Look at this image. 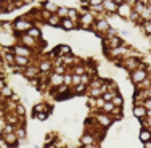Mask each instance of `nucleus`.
<instances>
[{
  "mask_svg": "<svg viewBox=\"0 0 151 148\" xmlns=\"http://www.w3.org/2000/svg\"><path fill=\"white\" fill-rule=\"evenodd\" d=\"M32 27H34V23L29 19L27 16H19L13 21V29H15L16 35H21V34H27Z\"/></svg>",
  "mask_w": 151,
  "mask_h": 148,
  "instance_id": "1",
  "label": "nucleus"
},
{
  "mask_svg": "<svg viewBox=\"0 0 151 148\" xmlns=\"http://www.w3.org/2000/svg\"><path fill=\"white\" fill-rule=\"evenodd\" d=\"M150 77V74H148V68H140V69H137L134 71V73H130V82L135 85H140L142 82H145L146 79Z\"/></svg>",
  "mask_w": 151,
  "mask_h": 148,
  "instance_id": "2",
  "label": "nucleus"
},
{
  "mask_svg": "<svg viewBox=\"0 0 151 148\" xmlns=\"http://www.w3.org/2000/svg\"><path fill=\"white\" fill-rule=\"evenodd\" d=\"M111 29V24H109V21L105 19V18H100V19H96L95 21V24H93V32H95L98 37H101L103 34H106L108 31Z\"/></svg>",
  "mask_w": 151,
  "mask_h": 148,
  "instance_id": "3",
  "label": "nucleus"
},
{
  "mask_svg": "<svg viewBox=\"0 0 151 148\" xmlns=\"http://www.w3.org/2000/svg\"><path fill=\"white\" fill-rule=\"evenodd\" d=\"M93 21H95V16H93V13L90 10H87V12H82L81 15V27L85 31H92L93 29Z\"/></svg>",
  "mask_w": 151,
  "mask_h": 148,
  "instance_id": "4",
  "label": "nucleus"
},
{
  "mask_svg": "<svg viewBox=\"0 0 151 148\" xmlns=\"http://www.w3.org/2000/svg\"><path fill=\"white\" fill-rule=\"evenodd\" d=\"M93 116H95V121L98 122V124L101 126L103 129H108V127H109V126L114 122V118L111 116V114L103 113V111H96V113L93 114Z\"/></svg>",
  "mask_w": 151,
  "mask_h": 148,
  "instance_id": "5",
  "label": "nucleus"
},
{
  "mask_svg": "<svg viewBox=\"0 0 151 148\" xmlns=\"http://www.w3.org/2000/svg\"><path fill=\"white\" fill-rule=\"evenodd\" d=\"M18 37H19V44L21 45L27 47V48H31V50L37 48L39 40H37V39H34V37H31L29 34H21V35H18Z\"/></svg>",
  "mask_w": 151,
  "mask_h": 148,
  "instance_id": "6",
  "label": "nucleus"
},
{
  "mask_svg": "<svg viewBox=\"0 0 151 148\" xmlns=\"http://www.w3.org/2000/svg\"><path fill=\"white\" fill-rule=\"evenodd\" d=\"M32 52H34V50L27 48V47H24V45H21V44H16V45L12 48V53H13V55H16V56H24V58H31Z\"/></svg>",
  "mask_w": 151,
  "mask_h": 148,
  "instance_id": "7",
  "label": "nucleus"
},
{
  "mask_svg": "<svg viewBox=\"0 0 151 148\" xmlns=\"http://www.w3.org/2000/svg\"><path fill=\"white\" fill-rule=\"evenodd\" d=\"M103 8L108 16H114L117 15V10H119V2H113V0H105L103 2Z\"/></svg>",
  "mask_w": 151,
  "mask_h": 148,
  "instance_id": "8",
  "label": "nucleus"
},
{
  "mask_svg": "<svg viewBox=\"0 0 151 148\" xmlns=\"http://www.w3.org/2000/svg\"><path fill=\"white\" fill-rule=\"evenodd\" d=\"M48 85L52 89H58V87H61V85H64V76L52 73L48 76Z\"/></svg>",
  "mask_w": 151,
  "mask_h": 148,
  "instance_id": "9",
  "label": "nucleus"
},
{
  "mask_svg": "<svg viewBox=\"0 0 151 148\" xmlns=\"http://www.w3.org/2000/svg\"><path fill=\"white\" fill-rule=\"evenodd\" d=\"M79 143H81L82 147H87V145H95V143H100V140L96 139L93 134H88V132H85L84 135L79 139Z\"/></svg>",
  "mask_w": 151,
  "mask_h": 148,
  "instance_id": "10",
  "label": "nucleus"
},
{
  "mask_svg": "<svg viewBox=\"0 0 151 148\" xmlns=\"http://www.w3.org/2000/svg\"><path fill=\"white\" fill-rule=\"evenodd\" d=\"M53 108L48 106L47 103H35L34 105V111H32V114H39V113H47V114H52Z\"/></svg>",
  "mask_w": 151,
  "mask_h": 148,
  "instance_id": "11",
  "label": "nucleus"
},
{
  "mask_svg": "<svg viewBox=\"0 0 151 148\" xmlns=\"http://www.w3.org/2000/svg\"><path fill=\"white\" fill-rule=\"evenodd\" d=\"M132 113H134V116L138 119V121H142V119L146 118V108L143 106V105H134Z\"/></svg>",
  "mask_w": 151,
  "mask_h": 148,
  "instance_id": "12",
  "label": "nucleus"
},
{
  "mask_svg": "<svg viewBox=\"0 0 151 148\" xmlns=\"http://www.w3.org/2000/svg\"><path fill=\"white\" fill-rule=\"evenodd\" d=\"M39 73H40L39 66H35V64H31V66H27L26 69H24V77L37 79V77H39Z\"/></svg>",
  "mask_w": 151,
  "mask_h": 148,
  "instance_id": "13",
  "label": "nucleus"
},
{
  "mask_svg": "<svg viewBox=\"0 0 151 148\" xmlns=\"http://www.w3.org/2000/svg\"><path fill=\"white\" fill-rule=\"evenodd\" d=\"M40 10H45V12L52 13V15H56L58 10H60V6L56 5V3H53V2H44V3H40Z\"/></svg>",
  "mask_w": 151,
  "mask_h": 148,
  "instance_id": "14",
  "label": "nucleus"
},
{
  "mask_svg": "<svg viewBox=\"0 0 151 148\" xmlns=\"http://www.w3.org/2000/svg\"><path fill=\"white\" fill-rule=\"evenodd\" d=\"M56 50H58L60 58H64V56H71V55H73V50H71L69 45H58V47H56Z\"/></svg>",
  "mask_w": 151,
  "mask_h": 148,
  "instance_id": "15",
  "label": "nucleus"
},
{
  "mask_svg": "<svg viewBox=\"0 0 151 148\" xmlns=\"http://www.w3.org/2000/svg\"><path fill=\"white\" fill-rule=\"evenodd\" d=\"M61 29H64V31H73V29H76L77 27V24L74 23V21H71L69 18H66V19H63L61 21Z\"/></svg>",
  "mask_w": 151,
  "mask_h": 148,
  "instance_id": "16",
  "label": "nucleus"
},
{
  "mask_svg": "<svg viewBox=\"0 0 151 148\" xmlns=\"http://www.w3.org/2000/svg\"><path fill=\"white\" fill-rule=\"evenodd\" d=\"M138 139H140V142H143V143L150 142L151 140V131L150 129H142L140 134H138Z\"/></svg>",
  "mask_w": 151,
  "mask_h": 148,
  "instance_id": "17",
  "label": "nucleus"
},
{
  "mask_svg": "<svg viewBox=\"0 0 151 148\" xmlns=\"http://www.w3.org/2000/svg\"><path fill=\"white\" fill-rule=\"evenodd\" d=\"M52 66H55V64H53L50 60H45V61H40V63H39V69H40V73H48V71L52 69Z\"/></svg>",
  "mask_w": 151,
  "mask_h": 148,
  "instance_id": "18",
  "label": "nucleus"
},
{
  "mask_svg": "<svg viewBox=\"0 0 151 148\" xmlns=\"http://www.w3.org/2000/svg\"><path fill=\"white\" fill-rule=\"evenodd\" d=\"M15 134H16V137H18L19 140L27 139V131H26V126H18V127H16V131H15Z\"/></svg>",
  "mask_w": 151,
  "mask_h": 148,
  "instance_id": "19",
  "label": "nucleus"
},
{
  "mask_svg": "<svg viewBox=\"0 0 151 148\" xmlns=\"http://www.w3.org/2000/svg\"><path fill=\"white\" fill-rule=\"evenodd\" d=\"M61 18L58 16V15H52L50 16V19L47 21V24H48V26H53V27H60L61 26Z\"/></svg>",
  "mask_w": 151,
  "mask_h": 148,
  "instance_id": "20",
  "label": "nucleus"
},
{
  "mask_svg": "<svg viewBox=\"0 0 151 148\" xmlns=\"http://www.w3.org/2000/svg\"><path fill=\"white\" fill-rule=\"evenodd\" d=\"M69 19L74 21L76 24H79V21H81V13H79V10L69 8Z\"/></svg>",
  "mask_w": 151,
  "mask_h": 148,
  "instance_id": "21",
  "label": "nucleus"
},
{
  "mask_svg": "<svg viewBox=\"0 0 151 148\" xmlns=\"http://www.w3.org/2000/svg\"><path fill=\"white\" fill-rule=\"evenodd\" d=\"M142 32L145 35H148V37H151V21H143L142 24Z\"/></svg>",
  "mask_w": 151,
  "mask_h": 148,
  "instance_id": "22",
  "label": "nucleus"
},
{
  "mask_svg": "<svg viewBox=\"0 0 151 148\" xmlns=\"http://www.w3.org/2000/svg\"><path fill=\"white\" fill-rule=\"evenodd\" d=\"M56 15H58L61 19H66V18H69V8H68V6H60Z\"/></svg>",
  "mask_w": 151,
  "mask_h": 148,
  "instance_id": "23",
  "label": "nucleus"
},
{
  "mask_svg": "<svg viewBox=\"0 0 151 148\" xmlns=\"http://www.w3.org/2000/svg\"><path fill=\"white\" fill-rule=\"evenodd\" d=\"M87 93L90 95V98H100V97H103V90L101 89H90Z\"/></svg>",
  "mask_w": 151,
  "mask_h": 148,
  "instance_id": "24",
  "label": "nucleus"
},
{
  "mask_svg": "<svg viewBox=\"0 0 151 148\" xmlns=\"http://www.w3.org/2000/svg\"><path fill=\"white\" fill-rule=\"evenodd\" d=\"M0 90H2V97H3V98H12V97H13V90H12L10 85H5V87L0 89Z\"/></svg>",
  "mask_w": 151,
  "mask_h": 148,
  "instance_id": "25",
  "label": "nucleus"
},
{
  "mask_svg": "<svg viewBox=\"0 0 151 148\" xmlns=\"http://www.w3.org/2000/svg\"><path fill=\"white\" fill-rule=\"evenodd\" d=\"M27 34H29L31 37H34V39H37V40H39V37L42 35V31L39 29V26H34V27H32V29H31L29 32H27Z\"/></svg>",
  "mask_w": 151,
  "mask_h": 148,
  "instance_id": "26",
  "label": "nucleus"
},
{
  "mask_svg": "<svg viewBox=\"0 0 151 148\" xmlns=\"http://www.w3.org/2000/svg\"><path fill=\"white\" fill-rule=\"evenodd\" d=\"M114 105H113V102H106L105 103V106H103V113H106V114H113V111H114Z\"/></svg>",
  "mask_w": 151,
  "mask_h": 148,
  "instance_id": "27",
  "label": "nucleus"
},
{
  "mask_svg": "<svg viewBox=\"0 0 151 148\" xmlns=\"http://www.w3.org/2000/svg\"><path fill=\"white\" fill-rule=\"evenodd\" d=\"M85 89H87V85L81 84V85H77V87L73 89V93H74V95H84V93H85Z\"/></svg>",
  "mask_w": 151,
  "mask_h": 148,
  "instance_id": "28",
  "label": "nucleus"
},
{
  "mask_svg": "<svg viewBox=\"0 0 151 148\" xmlns=\"http://www.w3.org/2000/svg\"><path fill=\"white\" fill-rule=\"evenodd\" d=\"M113 105H114L116 108H121L122 105H124V98H122V95H119V93H117V95L113 98Z\"/></svg>",
  "mask_w": 151,
  "mask_h": 148,
  "instance_id": "29",
  "label": "nucleus"
},
{
  "mask_svg": "<svg viewBox=\"0 0 151 148\" xmlns=\"http://www.w3.org/2000/svg\"><path fill=\"white\" fill-rule=\"evenodd\" d=\"M15 113L18 114V116L24 118V114H26V110H24V106H23L21 103H18V105H16V110H15Z\"/></svg>",
  "mask_w": 151,
  "mask_h": 148,
  "instance_id": "30",
  "label": "nucleus"
},
{
  "mask_svg": "<svg viewBox=\"0 0 151 148\" xmlns=\"http://www.w3.org/2000/svg\"><path fill=\"white\" fill-rule=\"evenodd\" d=\"M66 69L68 68L64 66V64H60V66H55V73L56 74H60V76H66L64 73H66Z\"/></svg>",
  "mask_w": 151,
  "mask_h": 148,
  "instance_id": "31",
  "label": "nucleus"
},
{
  "mask_svg": "<svg viewBox=\"0 0 151 148\" xmlns=\"http://www.w3.org/2000/svg\"><path fill=\"white\" fill-rule=\"evenodd\" d=\"M114 97H116V93H113V92H105L103 93V100H105V102H113Z\"/></svg>",
  "mask_w": 151,
  "mask_h": 148,
  "instance_id": "32",
  "label": "nucleus"
},
{
  "mask_svg": "<svg viewBox=\"0 0 151 148\" xmlns=\"http://www.w3.org/2000/svg\"><path fill=\"white\" fill-rule=\"evenodd\" d=\"M64 85H66V87H71V85H73V74L68 73L64 76Z\"/></svg>",
  "mask_w": 151,
  "mask_h": 148,
  "instance_id": "33",
  "label": "nucleus"
},
{
  "mask_svg": "<svg viewBox=\"0 0 151 148\" xmlns=\"http://www.w3.org/2000/svg\"><path fill=\"white\" fill-rule=\"evenodd\" d=\"M105 35H106V39H111V37H117V31L114 29V27H111V29L108 31Z\"/></svg>",
  "mask_w": 151,
  "mask_h": 148,
  "instance_id": "34",
  "label": "nucleus"
},
{
  "mask_svg": "<svg viewBox=\"0 0 151 148\" xmlns=\"http://www.w3.org/2000/svg\"><path fill=\"white\" fill-rule=\"evenodd\" d=\"M50 114H47V113H39V114H34V118L35 119H39V121H47L48 119Z\"/></svg>",
  "mask_w": 151,
  "mask_h": 148,
  "instance_id": "35",
  "label": "nucleus"
},
{
  "mask_svg": "<svg viewBox=\"0 0 151 148\" xmlns=\"http://www.w3.org/2000/svg\"><path fill=\"white\" fill-rule=\"evenodd\" d=\"M143 106L146 108V111H151V98L145 100V102H143Z\"/></svg>",
  "mask_w": 151,
  "mask_h": 148,
  "instance_id": "36",
  "label": "nucleus"
},
{
  "mask_svg": "<svg viewBox=\"0 0 151 148\" xmlns=\"http://www.w3.org/2000/svg\"><path fill=\"white\" fill-rule=\"evenodd\" d=\"M119 34H121V35H125V37H127V35H130V31H125V29H122V31H119Z\"/></svg>",
  "mask_w": 151,
  "mask_h": 148,
  "instance_id": "37",
  "label": "nucleus"
},
{
  "mask_svg": "<svg viewBox=\"0 0 151 148\" xmlns=\"http://www.w3.org/2000/svg\"><path fill=\"white\" fill-rule=\"evenodd\" d=\"M82 148H100V145L95 143V145H87V147H82Z\"/></svg>",
  "mask_w": 151,
  "mask_h": 148,
  "instance_id": "38",
  "label": "nucleus"
},
{
  "mask_svg": "<svg viewBox=\"0 0 151 148\" xmlns=\"http://www.w3.org/2000/svg\"><path fill=\"white\" fill-rule=\"evenodd\" d=\"M143 148H151V140L146 142V143H143Z\"/></svg>",
  "mask_w": 151,
  "mask_h": 148,
  "instance_id": "39",
  "label": "nucleus"
}]
</instances>
